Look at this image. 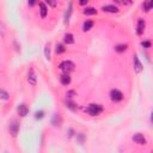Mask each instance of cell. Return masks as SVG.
<instances>
[{
  "instance_id": "6da1fadb",
  "label": "cell",
  "mask_w": 153,
  "mask_h": 153,
  "mask_svg": "<svg viewBox=\"0 0 153 153\" xmlns=\"http://www.w3.org/2000/svg\"><path fill=\"white\" fill-rule=\"evenodd\" d=\"M89 115H91V116H98V115H101L102 113H103V107L101 105V104H90L88 108H85L84 109Z\"/></svg>"
},
{
  "instance_id": "7a4b0ae2",
  "label": "cell",
  "mask_w": 153,
  "mask_h": 153,
  "mask_svg": "<svg viewBox=\"0 0 153 153\" xmlns=\"http://www.w3.org/2000/svg\"><path fill=\"white\" fill-rule=\"evenodd\" d=\"M59 68H60L63 73L69 74L71 72H73V71H74L75 65H74L72 61H69V60H65V61H62V62L59 65Z\"/></svg>"
},
{
  "instance_id": "3957f363",
  "label": "cell",
  "mask_w": 153,
  "mask_h": 153,
  "mask_svg": "<svg viewBox=\"0 0 153 153\" xmlns=\"http://www.w3.org/2000/svg\"><path fill=\"white\" fill-rule=\"evenodd\" d=\"M19 127H21V124H19V122L17 120H11L10 121V123H9V130H10V134L13 138L17 136V134L19 132Z\"/></svg>"
},
{
  "instance_id": "277c9868",
  "label": "cell",
  "mask_w": 153,
  "mask_h": 153,
  "mask_svg": "<svg viewBox=\"0 0 153 153\" xmlns=\"http://www.w3.org/2000/svg\"><path fill=\"white\" fill-rule=\"evenodd\" d=\"M110 99H111L113 102H115V103L121 102V101L123 99V93H122L120 90H117V89H113V90L110 91Z\"/></svg>"
},
{
  "instance_id": "5b68a950",
  "label": "cell",
  "mask_w": 153,
  "mask_h": 153,
  "mask_svg": "<svg viewBox=\"0 0 153 153\" xmlns=\"http://www.w3.org/2000/svg\"><path fill=\"white\" fill-rule=\"evenodd\" d=\"M28 82H29V84L32 85V86H35V85L37 84V75H36L34 68H30V69H29V73H28Z\"/></svg>"
},
{
  "instance_id": "8992f818",
  "label": "cell",
  "mask_w": 153,
  "mask_h": 153,
  "mask_svg": "<svg viewBox=\"0 0 153 153\" xmlns=\"http://www.w3.org/2000/svg\"><path fill=\"white\" fill-rule=\"evenodd\" d=\"M133 141L135 142V143H138V145H146V138L143 136V134H141V133H136V134H134L133 135Z\"/></svg>"
},
{
  "instance_id": "52a82bcc",
  "label": "cell",
  "mask_w": 153,
  "mask_h": 153,
  "mask_svg": "<svg viewBox=\"0 0 153 153\" xmlns=\"http://www.w3.org/2000/svg\"><path fill=\"white\" fill-rule=\"evenodd\" d=\"M145 28H146V22L142 18H140L138 21V25H136V34L138 35H142L143 31H145Z\"/></svg>"
},
{
  "instance_id": "ba28073f",
  "label": "cell",
  "mask_w": 153,
  "mask_h": 153,
  "mask_svg": "<svg viewBox=\"0 0 153 153\" xmlns=\"http://www.w3.org/2000/svg\"><path fill=\"white\" fill-rule=\"evenodd\" d=\"M17 111H18L19 116L25 117V116L29 114V108L26 107V104H19V105L17 107Z\"/></svg>"
},
{
  "instance_id": "9c48e42d",
  "label": "cell",
  "mask_w": 153,
  "mask_h": 153,
  "mask_svg": "<svg viewBox=\"0 0 153 153\" xmlns=\"http://www.w3.org/2000/svg\"><path fill=\"white\" fill-rule=\"evenodd\" d=\"M60 83H61L63 86L69 85V84H71V76H69V74L63 73V74L60 76Z\"/></svg>"
},
{
  "instance_id": "30bf717a",
  "label": "cell",
  "mask_w": 153,
  "mask_h": 153,
  "mask_svg": "<svg viewBox=\"0 0 153 153\" xmlns=\"http://www.w3.org/2000/svg\"><path fill=\"white\" fill-rule=\"evenodd\" d=\"M102 10L104 12H108V13H117L118 12V7L114 6V5H105L102 7Z\"/></svg>"
},
{
  "instance_id": "8fae6325",
  "label": "cell",
  "mask_w": 153,
  "mask_h": 153,
  "mask_svg": "<svg viewBox=\"0 0 153 153\" xmlns=\"http://www.w3.org/2000/svg\"><path fill=\"white\" fill-rule=\"evenodd\" d=\"M133 61H134V69H135V72H136V73H140V72L142 71V65H141V62H140L138 55H134Z\"/></svg>"
},
{
  "instance_id": "7c38bea8",
  "label": "cell",
  "mask_w": 153,
  "mask_h": 153,
  "mask_svg": "<svg viewBox=\"0 0 153 153\" xmlns=\"http://www.w3.org/2000/svg\"><path fill=\"white\" fill-rule=\"evenodd\" d=\"M153 7V0H145L142 4V11L145 12H149Z\"/></svg>"
},
{
  "instance_id": "4fadbf2b",
  "label": "cell",
  "mask_w": 153,
  "mask_h": 153,
  "mask_svg": "<svg viewBox=\"0 0 153 153\" xmlns=\"http://www.w3.org/2000/svg\"><path fill=\"white\" fill-rule=\"evenodd\" d=\"M38 6H40V15H41V17L42 18H46L47 15H48V7H47V5L44 3H40Z\"/></svg>"
},
{
  "instance_id": "5bb4252c",
  "label": "cell",
  "mask_w": 153,
  "mask_h": 153,
  "mask_svg": "<svg viewBox=\"0 0 153 153\" xmlns=\"http://www.w3.org/2000/svg\"><path fill=\"white\" fill-rule=\"evenodd\" d=\"M61 122H62V120H61L60 115L55 114V115L53 116V120H51V124H53L54 127H60V126H61Z\"/></svg>"
},
{
  "instance_id": "9a60e30c",
  "label": "cell",
  "mask_w": 153,
  "mask_h": 153,
  "mask_svg": "<svg viewBox=\"0 0 153 153\" xmlns=\"http://www.w3.org/2000/svg\"><path fill=\"white\" fill-rule=\"evenodd\" d=\"M63 42L67 44H73L74 43V36L72 34H66L63 36Z\"/></svg>"
},
{
  "instance_id": "2e32d148",
  "label": "cell",
  "mask_w": 153,
  "mask_h": 153,
  "mask_svg": "<svg viewBox=\"0 0 153 153\" xmlns=\"http://www.w3.org/2000/svg\"><path fill=\"white\" fill-rule=\"evenodd\" d=\"M66 107H67L68 109H71L72 111H75L76 109H78V105H76L72 99H67V101H66Z\"/></svg>"
},
{
  "instance_id": "e0dca14e",
  "label": "cell",
  "mask_w": 153,
  "mask_h": 153,
  "mask_svg": "<svg viewBox=\"0 0 153 153\" xmlns=\"http://www.w3.org/2000/svg\"><path fill=\"white\" fill-rule=\"evenodd\" d=\"M72 7H73V5H72V1H71L69 5H68L67 11L65 13V23H68V21H69V17H71V13H72Z\"/></svg>"
},
{
  "instance_id": "ac0fdd59",
  "label": "cell",
  "mask_w": 153,
  "mask_h": 153,
  "mask_svg": "<svg viewBox=\"0 0 153 153\" xmlns=\"http://www.w3.org/2000/svg\"><path fill=\"white\" fill-rule=\"evenodd\" d=\"M83 13L86 15V16H93V15L97 13V10L93 9V7H86V9L83 11Z\"/></svg>"
},
{
  "instance_id": "d6986e66",
  "label": "cell",
  "mask_w": 153,
  "mask_h": 153,
  "mask_svg": "<svg viewBox=\"0 0 153 153\" xmlns=\"http://www.w3.org/2000/svg\"><path fill=\"white\" fill-rule=\"evenodd\" d=\"M92 26H93V22H92V21H86V22H84V24H83V30H84V31H89V30L92 29Z\"/></svg>"
},
{
  "instance_id": "ffe728a7",
  "label": "cell",
  "mask_w": 153,
  "mask_h": 153,
  "mask_svg": "<svg viewBox=\"0 0 153 153\" xmlns=\"http://www.w3.org/2000/svg\"><path fill=\"white\" fill-rule=\"evenodd\" d=\"M55 51H56V54H62V53L66 51V48H65V46H63L62 43H56V46H55Z\"/></svg>"
},
{
  "instance_id": "44dd1931",
  "label": "cell",
  "mask_w": 153,
  "mask_h": 153,
  "mask_svg": "<svg viewBox=\"0 0 153 153\" xmlns=\"http://www.w3.org/2000/svg\"><path fill=\"white\" fill-rule=\"evenodd\" d=\"M10 98V95L7 91H5L4 89H0V99H3V101H7Z\"/></svg>"
},
{
  "instance_id": "7402d4cb",
  "label": "cell",
  "mask_w": 153,
  "mask_h": 153,
  "mask_svg": "<svg viewBox=\"0 0 153 153\" xmlns=\"http://www.w3.org/2000/svg\"><path fill=\"white\" fill-rule=\"evenodd\" d=\"M127 48H128L127 44H117V46L115 47V51H117V53H123V51L127 50Z\"/></svg>"
},
{
  "instance_id": "603a6c76",
  "label": "cell",
  "mask_w": 153,
  "mask_h": 153,
  "mask_svg": "<svg viewBox=\"0 0 153 153\" xmlns=\"http://www.w3.org/2000/svg\"><path fill=\"white\" fill-rule=\"evenodd\" d=\"M44 56L47 60H50V44L47 43L46 44V48H44Z\"/></svg>"
},
{
  "instance_id": "cb8c5ba5",
  "label": "cell",
  "mask_w": 153,
  "mask_h": 153,
  "mask_svg": "<svg viewBox=\"0 0 153 153\" xmlns=\"http://www.w3.org/2000/svg\"><path fill=\"white\" fill-rule=\"evenodd\" d=\"M86 140V136L85 134L83 133H79V134H76V141H78L79 143H84V141Z\"/></svg>"
},
{
  "instance_id": "d4e9b609",
  "label": "cell",
  "mask_w": 153,
  "mask_h": 153,
  "mask_svg": "<svg viewBox=\"0 0 153 153\" xmlns=\"http://www.w3.org/2000/svg\"><path fill=\"white\" fill-rule=\"evenodd\" d=\"M44 3L46 4H48V6H50V7H56V5H57V0H44Z\"/></svg>"
},
{
  "instance_id": "484cf974",
  "label": "cell",
  "mask_w": 153,
  "mask_h": 153,
  "mask_svg": "<svg viewBox=\"0 0 153 153\" xmlns=\"http://www.w3.org/2000/svg\"><path fill=\"white\" fill-rule=\"evenodd\" d=\"M74 96H76V92L74 91V90H71V91H67V93H66V97L68 98V99H72Z\"/></svg>"
},
{
  "instance_id": "4316f807",
  "label": "cell",
  "mask_w": 153,
  "mask_h": 153,
  "mask_svg": "<svg viewBox=\"0 0 153 153\" xmlns=\"http://www.w3.org/2000/svg\"><path fill=\"white\" fill-rule=\"evenodd\" d=\"M44 117V113L43 111H37L36 114H35V118L36 120H41V118H43Z\"/></svg>"
},
{
  "instance_id": "83f0119b",
  "label": "cell",
  "mask_w": 153,
  "mask_h": 153,
  "mask_svg": "<svg viewBox=\"0 0 153 153\" xmlns=\"http://www.w3.org/2000/svg\"><path fill=\"white\" fill-rule=\"evenodd\" d=\"M141 46L143 48H151V41H142L141 42Z\"/></svg>"
},
{
  "instance_id": "f1b7e54d",
  "label": "cell",
  "mask_w": 153,
  "mask_h": 153,
  "mask_svg": "<svg viewBox=\"0 0 153 153\" xmlns=\"http://www.w3.org/2000/svg\"><path fill=\"white\" fill-rule=\"evenodd\" d=\"M36 4H37V0H28V5L31 6V7L35 6Z\"/></svg>"
},
{
  "instance_id": "f546056e",
  "label": "cell",
  "mask_w": 153,
  "mask_h": 153,
  "mask_svg": "<svg viewBox=\"0 0 153 153\" xmlns=\"http://www.w3.org/2000/svg\"><path fill=\"white\" fill-rule=\"evenodd\" d=\"M120 3H122L123 5H130L133 1L132 0H120Z\"/></svg>"
},
{
  "instance_id": "4dcf8cb0",
  "label": "cell",
  "mask_w": 153,
  "mask_h": 153,
  "mask_svg": "<svg viewBox=\"0 0 153 153\" xmlns=\"http://www.w3.org/2000/svg\"><path fill=\"white\" fill-rule=\"evenodd\" d=\"M78 1H79L80 5H86L89 3V0H78Z\"/></svg>"
}]
</instances>
